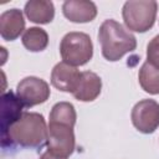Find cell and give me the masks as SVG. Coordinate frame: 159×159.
Segmentation results:
<instances>
[{"label": "cell", "mask_w": 159, "mask_h": 159, "mask_svg": "<svg viewBox=\"0 0 159 159\" xmlns=\"http://www.w3.org/2000/svg\"><path fill=\"white\" fill-rule=\"evenodd\" d=\"M47 142V124L42 114L37 112H24L21 117L1 135L4 150L20 148H42Z\"/></svg>", "instance_id": "1"}, {"label": "cell", "mask_w": 159, "mask_h": 159, "mask_svg": "<svg viewBox=\"0 0 159 159\" xmlns=\"http://www.w3.org/2000/svg\"><path fill=\"white\" fill-rule=\"evenodd\" d=\"M98 41L102 56L111 62L119 61L137 47L135 36L113 19H107L102 22L98 29Z\"/></svg>", "instance_id": "2"}, {"label": "cell", "mask_w": 159, "mask_h": 159, "mask_svg": "<svg viewBox=\"0 0 159 159\" xmlns=\"http://www.w3.org/2000/svg\"><path fill=\"white\" fill-rule=\"evenodd\" d=\"M158 2L154 0H129L122 9L123 21L128 30L134 32H147L155 22Z\"/></svg>", "instance_id": "3"}, {"label": "cell", "mask_w": 159, "mask_h": 159, "mask_svg": "<svg viewBox=\"0 0 159 159\" xmlns=\"http://www.w3.org/2000/svg\"><path fill=\"white\" fill-rule=\"evenodd\" d=\"M60 55L65 63L73 67L88 63L93 56V43L89 35L80 31L66 34L60 43Z\"/></svg>", "instance_id": "4"}, {"label": "cell", "mask_w": 159, "mask_h": 159, "mask_svg": "<svg viewBox=\"0 0 159 159\" xmlns=\"http://www.w3.org/2000/svg\"><path fill=\"white\" fill-rule=\"evenodd\" d=\"M75 124L57 119H50L47 125V150L57 157L68 158L76 148L73 132Z\"/></svg>", "instance_id": "5"}, {"label": "cell", "mask_w": 159, "mask_h": 159, "mask_svg": "<svg viewBox=\"0 0 159 159\" xmlns=\"http://www.w3.org/2000/svg\"><path fill=\"white\" fill-rule=\"evenodd\" d=\"M130 119L134 128L143 134H152L159 127V103L154 99H142L132 109Z\"/></svg>", "instance_id": "6"}, {"label": "cell", "mask_w": 159, "mask_h": 159, "mask_svg": "<svg viewBox=\"0 0 159 159\" xmlns=\"http://www.w3.org/2000/svg\"><path fill=\"white\" fill-rule=\"evenodd\" d=\"M50 93L48 83L35 76L22 78L16 86V96L25 108L45 103L50 98Z\"/></svg>", "instance_id": "7"}, {"label": "cell", "mask_w": 159, "mask_h": 159, "mask_svg": "<svg viewBox=\"0 0 159 159\" xmlns=\"http://www.w3.org/2000/svg\"><path fill=\"white\" fill-rule=\"evenodd\" d=\"M82 72H80L76 67L70 66L67 63L58 62L55 65L51 72V84L62 92L73 93L80 83Z\"/></svg>", "instance_id": "8"}, {"label": "cell", "mask_w": 159, "mask_h": 159, "mask_svg": "<svg viewBox=\"0 0 159 159\" xmlns=\"http://www.w3.org/2000/svg\"><path fill=\"white\" fill-rule=\"evenodd\" d=\"M65 17L76 24L91 22L97 16V6L88 0H67L62 5Z\"/></svg>", "instance_id": "9"}, {"label": "cell", "mask_w": 159, "mask_h": 159, "mask_svg": "<svg viewBox=\"0 0 159 159\" xmlns=\"http://www.w3.org/2000/svg\"><path fill=\"white\" fill-rule=\"evenodd\" d=\"M24 104L19 99V97L12 92H4L1 96V135L5 134L9 128L21 117L24 113Z\"/></svg>", "instance_id": "10"}, {"label": "cell", "mask_w": 159, "mask_h": 159, "mask_svg": "<svg viewBox=\"0 0 159 159\" xmlns=\"http://www.w3.org/2000/svg\"><path fill=\"white\" fill-rule=\"evenodd\" d=\"M24 30H25V20L21 10L9 9L0 15V35L2 40L14 41L21 35Z\"/></svg>", "instance_id": "11"}, {"label": "cell", "mask_w": 159, "mask_h": 159, "mask_svg": "<svg viewBox=\"0 0 159 159\" xmlns=\"http://www.w3.org/2000/svg\"><path fill=\"white\" fill-rule=\"evenodd\" d=\"M102 89L101 77L92 71H83L81 75L80 83L72 96L81 102H92L99 94Z\"/></svg>", "instance_id": "12"}, {"label": "cell", "mask_w": 159, "mask_h": 159, "mask_svg": "<svg viewBox=\"0 0 159 159\" xmlns=\"http://www.w3.org/2000/svg\"><path fill=\"white\" fill-rule=\"evenodd\" d=\"M24 12L26 17L35 24H50L55 17V6L47 0H30L25 4Z\"/></svg>", "instance_id": "13"}, {"label": "cell", "mask_w": 159, "mask_h": 159, "mask_svg": "<svg viewBox=\"0 0 159 159\" xmlns=\"http://www.w3.org/2000/svg\"><path fill=\"white\" fill-rule=\"evenodd\" d=\"M24 47L30 52H41L48 45V35L41 27H29L21 37Z\"/></svg>", "instance_id": "14"}, {"label": "cell", "mask_w": 159, "mask_h": 159, "mask_svg": "<svg viewBox=\"0 0 159 159\" xmlns=\"http://www.w3.org/2000/svg\"><path fill=\"white\" fill-rule=\"evenodd\" d=\"M140 87L149 94H159V68L144 62L138 73Z\"/></svg>", "instance_id": "15"}, {"label": "cell", "mask_w": 159, "mask_h": 159, "mask_svg": "<svg viewBox=\"0 0 159 159\" xmlns=\"http://www.w3.org/2000/svg\"><path fill=\"white\" fill-rule=\"evenodd\" d=\"M149 65L159 68V35L154 36L147 46V61Z\"/></svg>", "instance_id": "16"}, {"label": "cell", "mask_w": 159, "mask_h": 159, "mask_svg": "<svg viewBox=\"0 0 159 159\" xmlns=\"http://www.w3.org/2000/svg\"><path fill=\"white\" fill-rule=\"evenodd\" d=\"M39 159H67V158H62V157H57V155H55V154H52V153H50L48 150H46L45 153H42V154H41V157H40Z\"/></svg>", "instance_id": "17"}]
</instances>
